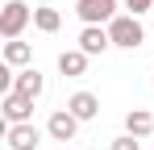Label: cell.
Returning a JSON list of instances; mask_svg holds the SVG:
<instances>
[{
	"label": "cell",
	"instance_id": "9",
	"mask_svg": "<svg viewBox=\"0 0 154 150\" xmlns=\"http://www.w3.org/2000/svg\"><path fill=\"white\" fill-rule=\"evenodd\" d=\"M67 108L75 113L79 121H96V117H100V100L92 96V92H75V96L67 100Z\"/></svg>",
	"mask_w": 154,
	"mask_h": 150
},
{
	"label": "cell",
	"instance_id": "1",
	"mask_svg": "<svg viewBox=\"0 0 154 150\" xmlns=\"http://www.w3.org/2000/svg\"><path fill=\"white\" fill-rule=\"evenodd\" d=\"M108 38H112V46H121V50H137L146 42V29H142V21L133 13H117L108 21Z\"/></svg>",
	"mask_w": 154,
	"mask_h": 150
},
{
	"label": "cell",
	"instance_id": "2",
	"mask_svg": "<svg viewBox=\"0 0 154 150\" xmlns=\"http://www.w3.org/2000/svg\"><path fill=\"white\" fill-rule=\"evenodd\" d=\"M29 21H33V8H29L25 0H4V8H0V38L4 42L21 38V29Z\"/></svg>",
	"mask_w": 154,
	"mask_h": 150
},
{
	"label": "cell",
	"instance_id": "10",
	"mask_svg": "<svg viewBox=\"0 0 154 150\" xmlns=\"http://www.w3.org/2000/svg\"><path fill=\"white\" fill-rule=\"evenodd\" d=\"M88 58H92V54H83V50H63V54H58V71L67 75V79H79V75L88 71Z\"/></svg>",
	"mask_w": 154,
	"mask_h": 150
},
{
	"label": "cell",
	"instance_id": "7",
	"mask_svg": "<svg viewBox=\"0 0 154 150\" xmlns=\"http://www.w3.org/2000/svg\"><path fill=\"white\" fill-rule=\"evenodd\" d=\"M108 46H112L108 25H83V29H79V50H83V54H92V58H96V54H104Z\"/></svg>",
	"mask_w": 154,
	"mask_h": 150
},
{
	"label": "cell",
	"instance_id": "11",
	"mask_svg": "<svg viewBox=\"0 0 154 150\" xmlns=\"http://www.w3.org/2000/svg\"><path fill=\"white\" fill-rule=\"evenodd\" d=\"M125 133H133V138H150V133H154V117L146 113V108H129V113H125Z\"/></svg>",
	"mask_w": 154,
	"mask_h": 150
},
{
	"label": "cell",
	"instance_id": "6",
	"mask_svg": "<svg viewBox=\"0 0 154 150\" xmlns=\"http://www.w3.org/2000/svg\"><path fill=\"white\" fill-rule=\"evenodd\" d=\"M46 133H50L54 142H71L79 133V117L71 113V108H54L50 117H46Z\"/></svg>",
	"mask_w": 154,
	"mask_h": 150
},
{
	"label": "cell",
	"instance_id": "15",
	"mask_svg": "<svg viewBox=\"0 0 154 150\" xmlns=\"http://www.w3.org/2000/svg\"><path fill=\"white\" fill-rule=\"evenodd\" d=\"M125 8L133 17H142V13H154V0H125Z\"/></svg>",
	"mask_w": 154,
	"mask_h": 150
},
{
	"label": "cell",
	"instance_id": "12",
	"mask_svg": "<svg viewBox=\"0 0 154 150\" xmlns=\"http://www.w3.org/2000/svg\"><path fill=\"white\" fill-rule=\"evenodd\" d=\"M33 29H42V33H58V29H63V13L50 8V4H38V8H33Z\"/></svg>",
	"mask_w": 154,
	"mask_h": 150
},
{
	"label": "cell",
	"instance_id": "13",
	"mask_svg": "<svg viewBox=\"0 0 154 150\" xmlns=\"http://www.w3.org/2000/svg\"><path fill=\"white\" fill-rule=\"evenodd\" d=\"M29 58H33V46H29V42H21V38L4 42V63H8V67H25Z\"/></svg>",
	"mask_w": 154,
	"mask_h": 150
},
{
	"label": "cell",
	"instance_id": "5",
	"mask_svg": "<svg viewBox=\"0 0 154 150\" xmlns=\"http://www.w3.org/2000/svg\"><path fill=\"white\" fill-rule=\"evenodd\" d=\"M0 113H4V125L33 121V100L21 96V92H4V100H0Z\"/></svg>",
	"mask_w": 154,
	"mask_h": 150
},
{
	"label": "cell",
	"instance_id": "3",
	"mask_svg": "<svg viewBox=\"0 0 154 150\" xmlns=\"http://www.w3.org/2000/svg\"><path fill=\"white\" fill-rule=\"evenodd\" d=\"M75 13L83 25H108L117 17V0H75Z\"/></svg>",
	"mask_w": 154,
	"mask_h": 150
},
{
	"label": "cell",
	"instance_id": "14",
	"mask_svg": "<svg viewBox=\"0 0 154 150\" xmlns=\"http://www.w3.org/2000/svg\"><path fill=\"white\" fill-rule=\"evenodd\" d=\"M108 150H142V138H133V133H121V138H112V146Z\"/></svg>",
	"mask_w": 154,
	"mask_h": 150
},
{
	"label": "cell",
	"instance_id": "4",
	"mask_svg": "<svg viewBox=\"0 0 154 150\" xmlns=\"http://www.w3.org/2000/svg\"><path fill=\"white\" fill-rule=\"evenodd\" d=\"M4 142H8V150H38L42 146V129H38L33 121L4 125Z\"/></svg>",
	"mask_w": 154,
	"mask_h": 150
},
{
	"label": "cell",
	"instance_id": "8",
	"mask_svg": "<svg viewBox=\"0 0 154 150\" xmlns=\"http://www.w3.org/2000/svg\"><path fill=\"white\" fill-rule=\"evenodd\" d=\"M13 92H21V96L38 100L42 92H46V79H42V71H38V67H21V71H17V79H13Z\"/></svg>",
	"mask_w": 154,
	"mask_h": 150
}]
</instances>
